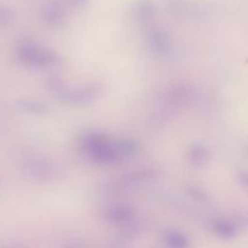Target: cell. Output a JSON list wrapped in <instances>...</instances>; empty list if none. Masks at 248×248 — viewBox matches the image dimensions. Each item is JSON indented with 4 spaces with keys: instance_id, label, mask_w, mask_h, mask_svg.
<instances>
[{
    "instance_id": "cell-1",
    "label": "cell",
    "mask_w": 248,
    "mask_h": 248,
    "mask_svg": "<svg viewBox=\"0 0 248 248\" xmlns=\"http://www.w3.org/2000/svg\"><path fill=\"white\" fill-rule=\"evenodd\" d=\"M64 9H63L62 4L58 1H48L41 9V16H43L44 21L51 26H57V24L62 23L64 19Z\"/></svg>"
},
{
    "instance_id": "cell-3",
    "label": "cell",
    "mask_w": 248,
    "mask_h": 248,
    "mask_svg": "<svg viewBox=\"0 0 248 248\" xmlns=\"http://www.w3.org/2000/svg\"><path fill=\"white\" fill-rule=\"evenodd\" d=\"M167 246L170 248H188L189 242L184 235L179 232H172L167 236Z\"/></svg>"
},
{
    "instance_id": "cell-5",
    "label": "cell",
    "mask_w": 248,
    "mask_h": 248,
    "mask_svg": "<svg viewBox=\"0 0 248 248\" xmlns=\"http://www.w3.org/2000/svg\"><path fill=\"white\" fill-rule=\"evenodd\" d=\"M70 1L74 5H77V6H82V5L86 4L87 0H70Z\"/></svg>"
},
{
    "instance_id": "cell-4",
    "label": "cell",
    "mask_w": 248,
    "mask_h": 248,
    "mask_svg": "<svg viewBox=\"0 0 248 248\" xmlns=\"http://www.w3.org/2000/svg\"><path fill=\"white\" fill-rule=\"evenodd\" d=\"M14 17V14L10 11L9 9H5V7H0V24H6Z\"/></svg>"
},
{
    "instance_id": "cell-2",
    "label": "cell",
    "mask_w": 248,
    "mask_h": 248,
    "mask_svg": "<svg viewBox=\"0 0 248 248\" xmlns=\"http://www.w3.org/2000/svg\"><path fill=\"white\" fill-rule=\"evenodd\" d=\"M135 12L140 18H148L155 12V5L152 0H140L135 5Z\"/></svg>"
}]
</instances>
